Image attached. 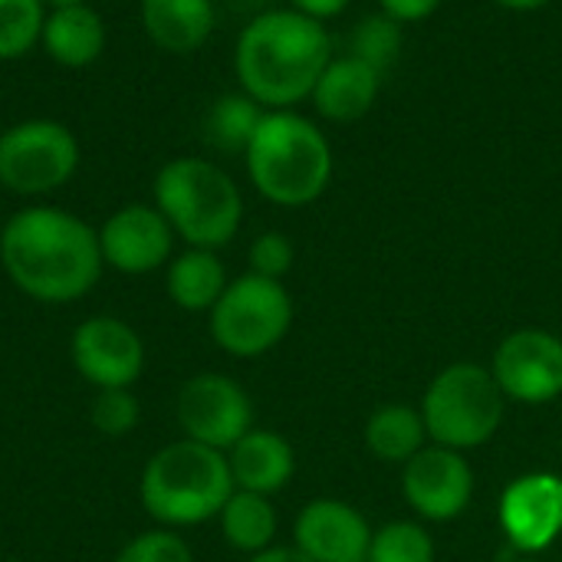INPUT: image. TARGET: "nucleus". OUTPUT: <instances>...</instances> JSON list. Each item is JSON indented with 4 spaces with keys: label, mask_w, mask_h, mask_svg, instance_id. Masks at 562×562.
I'll return each instance as SVG.
<instances>
[{
    "label": "nucleus",
    "mask_w": 562,
    "mask_h": 562,
    "mask_svg": "<svg viewBox=\"0 0 562 562\" xmlns=\"http://www.w3.org/2000/svg\"><path fill=\"white\" fill-rule=\"evenodd\" d=\"M0 263L20 293L56 306L86 296L105 267L99 231L46 204L23 207L3 224Z\"/></svg>",
    "instance_id": "f257e3e1"
},
{
    "label": "nucleus",
    "mask_w": 562,
    "mask_h": 562,
    "mask_svg": "<svg viewBox=\"0 0 562 562\" xmlns=\"http://www.w3.org/2000/svg\"><path fill=\"white\" fill-rule=\"evenodd\" d=\"M333 59L326 23L293 10H263L237 36L234 72L240 89L263 109H296L313 95Z\"/></svg>",
    "instance_id": "f03ea898"
},
{
    "label": "nucleus",
    "mask_w": 562,
    "mask_h": 562,
    "mask_svg": "<svg viewBox=\"0 0 562 562\" xmlns=\"http://www.w3.org/2000/svg\"><path fill=\"white\" fill-rule=\"evenodd\" d=\"M244 161L250 184L280 207H306L319 201L336 168L326 132L296 109H267Z\"/></svg>",
    "instance_id": "7ed1b4c3"
},
{
    "label": "nucleus",
    "mask_w": 562,
    "mask_h": 562,
    "mask_svg": "<svg viewBox=\"0 0 562 562\" xmlns=\"http://www.w3.org/2000/svg\"><path fill=\"white\" fill-rule=\"evenodd\" d=\"M231 494L234 477L227 454L191 438L171 441L158 454H151L138 481L145 514L165 530L201 527L221 517Z\"/></svg>",
    "instance_id": "20e7f679"
},
{
    "label": "nucleus",
    "mask_w": 562,
    "mask_h": 562,
    "mask_svg": "<svg viewBox=\"0 0 562 562\" xmlns=\"http://www.w3.org/2000/svg\"><path fill=\"white\" fill-rule=\"evenodd\" d=\"M155 207L188 247L217 250L231 244L244 221V198L234 178L198 155H181L155 175Z\"/></svg>",
    "instance_id": "39448f33"
},
{
    "label": "nucleus",
    "mask_w": 562,
    "mask_h": 562,
    "mask_svg": "<svg viewBox=\"0 0 562 562\" xmlns=\"http://www.w3.org/2000/svg\"><path fill=\"white\" fill-rule=\"evenodd\" d=\"M418 408L431 445L464 454L487 445L501 431L507 395L501 392L491 366L454 362L431 379Z\"/></svg>",
    "instance_id": "423d86ee"
},
{
    "label": "nucleus",
    "mask_w": 562,
    "mask_h": 562,
    "mask_svg": "<svg viewBox=\"0 0 562 562\" xmlns=\"http://www.w3.org/2000/svg\"><path fill=\"white\" fill-rule=\"evenodd\" d=\"M293 326V300L283 280L244 273L227 283L211 310V336L234 359H257L283 342Z\"/></svg>",
    "instance_id": "0eeeda50"
},
{
    "label": "nucleus",
    "mask_w": 562,
    "mask_h": 562,
    "mask_svg": "<svg viewBox=\"0 0 562 562\" xmlns=\"http://www.w3.org/2000/svg\"><path fill=\"white\" fill-rule=\"evenodd\" d=\"M79 168V142L56 119H26L0 132V184L13 194H49Z\"/></svg>",
    "instance_id": "6e6552de"
},
{
    "label": "nucleus",
    "mask_w": 562,
    "mask_h": 562,
    "mask_svg": "<svg viewBox=\"0 0 562 562\" xmlns=\"http://www.w3.org/2000/svg\"><path fill=\"white\" fill-rule=\"evenodd\" d=\"M184 438L214 451H231L254 428L250 395L221 372H201L188 379L175 405Z\"/></svg>",
    "instance_id": "1a4fd4ad"
},
{
    "label": "nucleus",
    "mask_w": 562,
    "mask_h": 562,
    "mask_svg": "<svg viewBox=\"0 0 562 562\" xmlns=\"http://www.w3.org/2000/svg\"><path fill=\"white\" fill-rule=\"evenodd\" d=\"M491 372L507 402L547 405L562 395V339L550 329H517L494 349Z\"/></svg>",
    "instance_id": "9d476101"
},
{
    "label": "nucleus",
    "mask_w": 562,
    "mask_h": 562,
    "mask_svg": "<svg viewBox=\"0 0 562 562\" xmlns=\"http://www.w3.org/2000/svg\"><path fill=\"white\" fill-rule=\"evenodd\" d=\"M402 494L422 520L448 524L471 507L474 471L461 451L428 445L402 464Z\"/></svg>",
    "instance_id": "9b49d317"
},
{
    "label": "nucleus",
    "mask_w": 562,
    "mask_h": 562,
    "mask_svg": "<svg viewBox=\"0 0 562 562\" xmlns=\"http://www.w3.org/2000/svg\"><path fill=\"white\" fill-rule=\"evenodd\" d=\"M497 520L507 543L524 553L537 557L550 550L562 537V477L550 471L520 474L510 481L497 504Z\"/></svg>",
    "instance_id": "f8f14e48"
},
{
    "label": "nucleus",
    "mask_w": 562,
    "mask_h": 562,
    "mask_svg": "<svg viewBox=\"0 0 562 562\" xmlns=\"http://www.w3.org/2000/svg\"><path fill=\"white\" fill-rule=\"evenodd\" d=\"M72 366L92 389H132L145 369V346L138 333L119 316H89L76 326Z\"/></svg>",
    "instance_id": "ddd939ff"
},
{
    "label": "nucleus",
    "mask_w": 562,
    "mask_h": 562,
    "mask_svg": "<svg viewBox=\"0 0 562 562\" xmlns=\"http://www.w3.org/2000/svg\"><path fill=\"white\" fill-rule=\"evenodd\" d=\"M105 267L142 277L171 260L175 231L155 204H125L99 227Z\"/></svg>",
    "instance_id": "4468645a"
},
{
    "label": "nucleus",
    "mask_w": 562,
    "mask_h": 562,
    "mask_svg": "<svg viewBox=\"0 0 562 562\" xmlns=\"http://www.w3.org/2000/svg\"><path fill=\"white\" fill-rule=\"evenodd\" d=\"M372 527L346 501H310L293 524V547L313 562H359L369 557Z\"/></svg>",
    "instance_id": "2eb2a0df"
},
{
    "label": "nucleus",
    "mask_w": 562,
    "mask_h": 562,
    "mask_svg": "<svg viewBox=\"0 0 562 562\" xmlns=\"http://www.w3.org/2000/svg\"><path fill=\"white\" fill-rule=\"evenodd\" d=\"M382 82H385V76L375 72L372 66H366L362 59H356L349 53L333 56L329 66L319 72L310 102L326 122H359L379 102Z\"/></svg>",
    "instance_id": "dca6fc26"
},
{
    "label": "nucleus",
    "mask_w": 562,
    "mask_h": 562,
    "mask_svg": "<svg viewBox=\"0 0 562 562\" xmlns=\"http://www.w3.org/2000/svg\"><path fill=\"white\" fill-rule=\"evenodd\" d=\"M227 464H231V477L237 491L273 497L293 481L296 454L283 435L267 431V428H250L227 451Z\"/></svg>",
    "instance_id": "f3484780"
},
{
    "label": "nucleus",
    "mask_w": 562,
    "mask_h": 562,
    "mask_svg": "<svg viewBox=\"0 0 562 562\" xmlns=\"http://www.w3.org/2000/svg\"><path fill=\"white\" fill-rule=\"evenodd\" d=\"M138 13L145 36L175 56L198 53L217 23L214 0H142Z\"/></svg>",
    "instance_id": "a211bd4d"
},
{
    "label": "nucleus",
    "mask_w": 562,
    "mask_h": 562,
    "mask_svg": "<svg viewBox=\"0 0 562 562\" xmlns=\"http://www.w3.org/2000/svg\"><path fill=\"white\" fill-rule=\"evenodd\" d=\"M40 46L56 59L59 66L82 69L95 63L105 49V23L95 7L89 3H69V7H49L40 33Z\"/></svg>",
    "instance_id": "6ab92c4d"
},
{
    "label": "nucleus",
    "mask_w": 562,
    "mask_h": 562,
    "mask_svg": "<svg viewBox=\"0 0 562 562\" xmlns=\"http://www.w3.org/2000/svg\"><path fill=\"white\" fill-rule=\"evenodd\" d=\"M227 270L214 250L204 247H188L168 263V296L178 310L184 313H211L221 293L227 290Z\"/></svg>",
    "instance_id": "aec40b11"
},
{
    "label": "nucleus",
    "mask_w": 562,
    "mask_h": 562,
    "mask_svg": "<svg viewBox=\"0 0 562 562\" xmlns=\"http://www.w3.org/2000/svg\"><path fill=\"white\" fill-rule=\"evenodd\" d=\"M428 428L422 408L389 402L375 408L366 422V448L385 464H408L422 448H428Z\"/></svg>",
    "instance_id": "412c9836"
},
{
    "label": "nucleus",
    "mask_w": 562,
    "mask_h": 562,
    "mask_svg": "<svg viewBox=\"0 0 562 562\" xmlns=\"http://www.w3.org/2000/svg\"><path fill=\"white\" fill-rule=\"evenodd\" d=\"M217 520H221V533H224L227 547H234L237 553L257 557V553L273 547L277 510H273L270 497H263V494H250V491L234 487V494L227 497Z\"/></svg>",
    "instance_id": "4be33fe9"
},
{
    "label": "nucleus",
    "mask_w": 562,
    "mask_h": 562,
    "mask_svg": "<svg viewBox=\"0 0 562 562\" xmlns=\"http://www.w3.org/2000/svg\"><path fill=\"white\" fill-rule=\"evenodd\" d=\"M263 115H267V109L257 99H250L244 89L224 92L211 102V109L204 115V138L217 151H240L244 155L250 138L257 135Z\"/></svg>",
    "instance_id": "5701e85b"
},
{
    "label": "nucleus",
    "mask_w": 562,
    "mask_h": 562,
    "mask_svg": "<svg viewBox=\"0 0 562 562\" xmlns=\"http://www.w3.org/2000/svg\"><path fill=\"white\" fill-rule=\"evenodd\" d=\"M402 36H405V26L398 20H392L382 10L369 13L349 33V56L362 59L366 66H372L382 76H389V69L402 56Z\"/></svg>",
    "instance_id": "b1692460"
},
{
    "label": "nucleus",
    "mask_w": 562,
    "mask_h": 562,
    "mask_svg": "<svg viewBox=\"0 0 562 562\" xmlns=\"http://www.w3.org/2000/svg\"><path fill=\"white\" fill-rule=\"evenodd\" d=\"M43 0H0V63L26 56L43 33Z\"/></svg>",
    "instance_id": "393cba45"
},
{
    "label": "nucleus",
    "mask_w": 562,
    "mask_h": 562,
    "mask_svg": "<svg viewBox=\"0 0 562 562\" xmlns=\"http://www.w3.org/2000/svg\"><path fill=\"white\" fill-rule=\"evenodd\" d=\"M372 562H435V540L422 524L412 520H392L379 530H372L369 543Z\"/></svg>",
    "instance_id": "a878e982"
},
{
    "label": "nucleus",
    "mask_w": 562,
    "mask_h": 562,
    "mask_svg": "<svg viewBox=\"0 0 562 562\" xmlns=\"http://www.w3.org/2000/svg\"><path fill=\"white\" fill-rule=\"evenodd\" d=\"M138 398L132 395V389H102L92 402V428L109 435V438H122L128 431H135L138 425Z\"/></svg>",
    "instance_id": "bb28decb"
},
{
    "label": "nucleus",
    "mask_w": 562,
    "mask_h": 562,
    "mask_svg": "<svg viewBox=\"0 0 562 562\" xmlns=\"http://www.w3.org/2000/svg\"><path fill=\"white\" fill-rule=\"evenodd\" d=\"M115 562H194V553L175 530H148L128 540Z\"/></svg>",
    "instance_id": "cd10ccee"
},
{
    "label": "nucleus",
    "mask_w": 562,
    "mask_h": 562,
    "mask_svg": "<svg viewBox=\"0 0 562 562\" xmlns=\"http://www.w3.org/2000/svg\"><path fill=\"white\" fill-rule=\"evenodd\" d=\"M247 260H250V273L267 277V280H283V277L293 270L296 247H293V240H290L286 234L267 231V234L254 237Z\"/></svg>",
    "instance_id": "c85d7f7f"
},
{
    "label": "nucleus",
    "mask_w": 562,
    "mask_h": 562,
    "mask_svg": "<svg viewBox=\"0 0 562 562\" xmlns=\"http://www.w3.org/2000/svg\"><path fill=\"white\" fill-rule=\"evenodd\" d=\"M441 3L445 0H379V10L389 13L392 20H398L402 26H408V23L428 20Z\"/></svg>",
    "instance_id": "c756f323"
},
{
    "label": "nucleus",
    "mask_w": 562,
    "mask_h": 562,
    "mask_svg": "<svg viewBox=\"0 0 562 562\" xmlns=\"http://www.w3.org/2000/svg\"><path fill=\"white\" fill-rule=\"evenodd\" d=\"M349 3H352V0H290L293 10H300V13H306V16L319 20V23L339 16Z\"/></svg>",
    "instance_id": "7c9ffc66"
},
{
    "label": "nucleus",
    "mask_w": 562,
    "mask_h": 562,
    "mask_svg": "<svg viewBox=\"0 0 562 562\" xmlns=\"http://www.w3.org/2000/svg\"><path fill=\"white\" fill-rule=\"evenodd\" d=\"M247 562H313L310 557H303L296 547H270L257 557H250Z\"/></svg>",
    "instance_id": "2f4dec72"
},
{
    "label": "nucleus",
    "mask_w": 562,
    "mask_h": 562,
    "mask_svg": "<svg viewBox=\"0 0 562 562\" xmlns=\"http://www.w3.org/2000/svg\"><path fill=\"white\" fill-rule=\"evenodd\" d=\"M494 3L504 7V10H514V13H530V10H540V7H547L553 0H494Z\"/></svg>",
    "instance_id": "473e14b6"
},
{
    "label": "nucleus",
    "mask_w": 562,
    "mask_h": 562,
    "mask_svg": "<svg viewBox=\"0 0 562 562\" xmlns=\"http://www.w3.org/2000/svg\"><path fill=\"white\" fill-rule=\"evenodd\" d=\"M46 3V10L49 7H69V3H89V0H43Z\"/></svg>",
    "instance_id": "72a5a7b5"
},
{
    "label": "nucleus",
    "mask_w": 562,
    "mask_h": 562,
    "mask_svg": "<svg viewBox=\"0 0 562 562\" xmlns=\"http://www.w3.org/2000/svg\"><path fill=\"white\" fill-rule=\"evenodd\" d=\"M514 562H540L537 557H524V560H514Z\"/></svg>",
    "instance_id": "f704fd0d"
},
{
    "label": "nucleus",
    "mask_w": 562,
    "mask_h": 562,
    "mask_svg": "<svg viewBox=\"0 0 562 562\" xmlns=\"http://www.w3.org/2000/svg\"><path fill=\"white\" fill-rule=\"evenodd\" d=\"M359 562H372V560H369V557H366V560H359Z\"/></svg>",
    "instance_id": "c9c22d12"
},
{
    "label": "nucleus",
    "mask_w": 562,
    "mask_h": 562,
    "mask_svg": "<svg viewBox=\"0 0 562 562\" xmlns=\"http://www.w3.org/2000/svg\"><path fill=\"white\" fill-rule=\"evenodd\" d=\"M7 562H23V560H7Z\"/></svg>",
    "instance_id": "e433bc0d"
}]
</instances>
